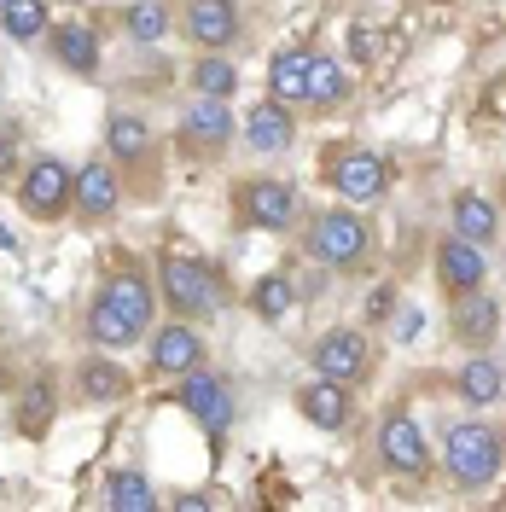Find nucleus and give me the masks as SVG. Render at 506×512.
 Wrapping results in <instances>:
<instances>
[{"label": "nucleus", "instance_id": "nucleus-1", "mask_svg": "<svg viewBox=\"0 0 506 512\" xmlns=\"http://www.w3.org/2000/svg\"><path fill=\"white\" fill-rule=\"evenodd\" d=\"M443 472L460 495H483L489 483L506 472V437L501 425H483V419H460L443 431Z\"/></svg>", "mask_w": 506, "mask_h": 512}, {"label": "nucleus", "instance_id": "nucleus-2", "mask_svg": "<svg viewBox=\"0 0 506 512\" xmlns=\"http://www.w3.org/2000/svg\"><path fill=\"white\" fill-rule=\"evenodd\" d=\"M158 303L175 320H204L227 303L222 274L192 251H163L158 256Z\"/></svg>", "mask_w": 506, "mask_h": 512}, {"label": "nucleus", "instance_id": "nucleus-3", "mask_svg": "<svg viewBox=\"0 0 506 512\" xmlns=\"http://www.w3.org/2000/svg\"><path fill=\"white\" fill-rule=\"evenodd\" d=\"M373 251V227L361 222V210L355 204H332V210H315L309 222H303V256L326 268V274H338V268H361Z\"/></svg>", "mask_w": 506, "mask_h": 512}, {"label": "nucleus", "instance_id": "nucleus-4", "mask_svg": "<svg viewBox=\"0 0 506 512\" xmlns=\"http://www.w3.org/2000/svg\"><path fill=\"white\" fill-rule=\"evenodd\" d=\"M303 216V198L280 175H245L233 181V222L256 227V233H291Z\"/></svg>", "mask_w": 506, "mask_h": 512}, {"label": "nucleus", "instance_id": "nucleus-5", "mask_svg": "<svg viewBox=\"0 0 506 512\" xmlns=\"http://www.w3.org/2000/svg\"><path fill=\"white\" fill-rule=\"evenodd\" d=\"M320 169H326L332 192H338L344 204H355V210L384 204V192H390V181H396L390 158H384V152H373V146H355V140H344V146L320 163Z\"/></svg>", "mask_w": 506, "mask_h": 512}, {"label": "nucleus", "instance_id": "nucleus-6", "mask_svg": "<svg viewBox=\"0 0 506 512\" xmlns=\"http://www.w3.org/2000/svg\"><path fill=\"white\" fill-rule=\"evenodd\" d=\"M70 192H76V169L64 158H30L18 175V210L30 222H64L70 216Z\"/></svg>", "mask_w": 506, "mask_h": 512}, {"label": "nucleus", "instance_id": "nucleus-7", "mask_svg": "<svg viewBox=\"0 0 506 512\" xmlns=\"http://www.w3.org/2000/svg\"><path fill=\"white\" fill-rule=\"evenodd\" d=\"M175 140H181V158L216 163L227 146H233V105H227V99H210V94L187 99V111H181V123H175Z\"/></svg>", "mask_w": 506, "mask_h": 512}, {"label": "nucleus", "instance_id": "nucleus-8", "mask_svg": "<svg viewBox=\"0 0 506 512\" xmlns=\"http://www.w3.org/2000/svg\"><path fill=\"white\" fill-rule=\"evenodd\" d=\"M379 460H384V472H396L408 483L431 478V437H425V425L408 408H390L379 419Z\"/></svg>", "mask_w": 506, "mask_h": 512}, {"label": "nucleus", "instance_id": "nucleus-9", "mask_svg": "<svg viewBox=\"0 0 506 512\" xmlns=\"http://www.w3.org/2000/svg\"><path fill=\"white\" fill-rule=\"evenodd\" d=\"M175 402H181V408L204 425V437H210V443L222 448L227 425H233V414H239L233 384H227L222 373H210V367H192V373H181V384H175Z\"/></svg>", "mask_w": 506, "mask_h": 512}, {"label": "nucleus", "instance_id": "nucleus-10", "mask_svg": "<svg viewBox=\"0 0 506 512\" xmlns=\"http://www.w3.org/2000/svg\"><path fill=\"white\" fill-rule=\"evenodd\" d=\"M70 210H76V222L88 227H105L117 222V210H123V169L105 158H88L76 169V192H70Z\"/></svg>", "mask_w": 506, "mask_h": 512}, {"label": "nucleus", "instance_id": "nucleus-11", "mask_svg": "<svg viewBox=\"0 0 506 512\" xmlns=\"http://www.w3.org/2000/svg\"><path fill=\"white\" fill-rule=\"evenodd\" d=\"M309 367H315L320 379H338L355 390V384L367 379V367H373V350H367V338L355 326H332V332H320L315 344H309Z\"/></svg>", "mask_w": 506, "mask_h": 512}, {"label": "nucleus", "instance_id": "nucleus-12", "mask_svg": "<svg viewBox=\"0 0 506 512\" xmlns=\"http://www.w3.org/2000/svg\"><path fill=\"white\" fill-rule=\"evenodd\" d=\"M99 297H105L134 332H152V315H158V274H146L140 262H117V268L105 274Z\"/></svg>", "mask_w": 506, "mask_h": 512}, {"label": "nucleus", "instance_id": "nucleus-13", "mask_svg": "<svg viewBox=\"0 0 506 512\" xmlns=\"http://www.w3.org/2000/svg\"><path fill=\"white\" fill-rule=\"evenodd\" d=\"M152 373L158 379H181V373H192V367H204V332H198V320H163V326H152Z\"/></svg>", "mask_w": 506, "mask_h": 512}, {"label": "nucleus", "instance_id": "nucleus-14", "mask_svg": "<svg viewBox=\"0 0 506 512\" xmlns=\"http://www.w3.org/2000/svg\"><path fill=\"white\" fill-rule=\"evenodd\" d=\"M245 146L262 152V158H274V152H291L297 146V111L285 105V99H256L251 111H245Z\"/></svg>", "mask_w": 506, "mask_h": 512}, {"label": "nucleus", "instance_id": "nucleus-15", "mask_svg": "<svg viewBox=\"0 0 506 512\" xmlns=\"http://www.w3.org/2000/svg\"><path fill=\"white\" fill-rule=\"evenodd\" d=\"M448 332H454L466 350H489V344L501 338V303L483 286L460 291V297H454V315H448Z\"/></svg>", "mask_w": 506, "mask_h": 512}, {"label": "nucleus", "instance_id": "nucleus-16", "mask_svg": "<svg viewBox=\"0 0 506 512\" xmlns=\"http://www.w3.org/2000/svg\"><path fill=\"white\" fill-rule=\"evenodd\" d=\"M489 280V256H483V245H472V239H460V233H443L437 239V286L448 291V297H460V291H472Z\"/></svg>", "mask_w": 506, "mask_h": 512}, {"label": "nucleus", "instance_id": "nucleus-17", "mask_svg": "<svg viewBox=\"0 0 506 512\" xmlns=\"http://www.w3.org/2000/svg\"><path fill=\"white\" fill-rule=\"evenodd\" d=\"M245 30L239 18V0H187V35L204 53H227Z\"/></svg>", "mask_w": 506, "mask_h": 512}, {"label": "nucleus", "instance_id": "nucleus-18", "mask_svg": "<svg viewBox=\"0 0 506 512\" xmlns=\"http://www.w3.org/2000/svg\"><path fill=\"white\" fill-rule=\"evenodd\" d=\"M297 414L309 419L315 431H349V419H355V402H349V384L338 379H309L297 384Z\"/></svg>", "mask_w": 506, "mask_h": 512}, {"label": "nucleus", "instance_id": "nucleus-19", "mask_svg": "<svg viewBox=\"0 0 506 512\" xmlns=\"http://www.w3.org/2000/svg\"><path fill=\"white\" fill-rule=\"evenodd\" d=\"M128 390H134V373L117 367L111 355H82V361H76V396H82V402L111 408V402H123Z\"/></svg>", "mask_w": 506, "mask_h": 512}, {"label": "nucleus", "instance_id": "nucleus-20", "mask_svg": "<svg viewBox=\"0 0 506 512\" xmlns=\"http://www.w3.org/2000/svg\"><path fill=\"white\" fill-rule=\"evenodd\" d=\"M105 158L117 163V169L152 163V123L140 111H111V123H105Z\"/></svg>", "mask_w": 506, "mask_h": 512}, {"label": "nucleus", "instance_id": "nucleus-21", "mask_svg": "<svg viewBox=\"0 0 506 512\" xmlns=\"http://www.w3.org/2000/svg\"><path fill=\"white\" fill-rule=\"evenodd\" d=\"M47 53L59 59V70L70 76H99V30L94 24H53L47 30Z\"/></svg>", "mask_w": 506, "mask_h": 512}, {"label": "nucleus", "instance_id": "nucleus-22", "mask_svg": "<svg viewBox=\"0 0 506 512\" xmlns=\"http://www.w3.org/2000/svg\"><path fill=\"white\" fill-rule=\"evenodd\" d=\"M448 222H454L460 239H472V245H495L501 239V210L483 192H454L448 198Z\"/></svg>", "mask_w": 506, "mask_h": 512}, {"label": "nucleus", "instance_id": "nucleus-23", "mask_svg": "<svg viewBox=\"0 0 506 512\" xmlns=\"http://www.w3.org/2000/svg\"><path fill=\"white\" fill-rule=\"evenodd\" d=\"M344 99H349V70H344L338 59H332V53H309V82H303V105L326 117V111H338Z\"/></svg>", "mask_w": 506, "mask_h": 512}, {"label": "nucleus", "instance_id": "nucleus-24", "mask_svg": "<svg viewBox=\"0 0 506 512\" xmlns=\"http://www.w3.org/2000/svg\"><path fill=\"white\" fill-rule=\"evenodd\" d=\"M454 390H460V402H466V408H495V402L506 396L501 361H495V355H472V361L454 373Z\"/></svg>", "mask_w": 506, "mask_h": 512}, {"label": "nucleus", "instance_id": "nucleus-25", "mask_svg": "<svg viewBox=\"0 0 506 512\" xmlns=\"http://www.w3.org/2000/svg\"><path fill=\"white\" fill-rule=\"evenodd\" d=\"M18 431H24V437H47V425H53V419H59V384H53V373H35L30 384H24V396H18Z\"/></svg>", "mask_w": 506, "mask_h": 512}, {"label": "nucleus", "instance_id": "nucleus-26", "mask_svg": "<svg viewBox=\"0 0 506 512\" xmlns=\"http://www.w3.org/2000/svg\"><path fill=\"white\" fill-rule=\"evenodd\" d=\"M99 501H105L111 512H146V507H158V489H152V478H146V472L117 466V472H105Z\"/></svg>", "mask_w": 506, "mask_h": 512}, {"label": "nucleus", "instance_id": "nucleus-27", "mask_svg": "<svg viewBox=\"0 0 506 512\" xmlns=\"http://www.w3.org/2000/svg\"><path fill=\"white\" fill-rule=\"evenodd\" d=\"M303 82H309V47H285L268 59V94L285 105H303Z\"/></svg>", "mask_w": 506, "mask_h": 512}, {"label": "nucleus", "instance_id": "nucleus-28", "mask_svg": "<svg viewBox=\"0 0 506 512\" xmlns=\"http://www.w3.org/2000/svg\"><path fill=\"white\" fill-rule=\"evenodd\" d=\"M291 309H297V280H291V274H262V280L251 286V315L256 320L280 326Z\"/></svg>", "mask_w": 506, "mask_h": 512}, {"label": "nucleus", "instance_id": "nucleus-29", "mask_svg": "<svg viewBox=\"0 0 506 512\" xmlns=\"http://www.w3.org/2000/svg\"><path fill=\"white\" fill-rule=\"evenodd\" d=\"M88 338H94V350H128V344H140V332H134V326L105 303V297L88 303Z\"/></svg>", "mask_w": 506, "mask_h": 512}, {"label": "nucleus", "instance_id": "nucleus-30", "mask_svg": "<svg viewBox=\"0 0 506 512\" xmlns=\"http://www.w3.org/2000/svg\"><path fill=\"white\" fill-rule=\"evenodd\" d=\"M192 88L210 99H233L239 94V64L227 59V53H204V59L192 64Z\"/></svg>", "mask_w": 506, "mask_h": 512}, {"label": "nucleus", "instance_id": "nucleus-31", "mask_svg": "<svg viewBox=\"0 0 506 512\" xmlns=\"http://www.w3.org/2000/svg\"><path fill=\"white\" fill-rule=\"evenodd\" d=\"M123 30L134 41H163L169 35V6L163 0H134V6H123Z\"/></svg>", "mask_w": 506, "mask_h": 512}, {"label": "nucleus", "instance_id": "nucleus-32", "mask_svg": "<svg viewBox=\"0 0 506 512\" xmlns=\"http://www.w3.org/2000/svg\"><path fill=\"white\" fill-rule=\"evenodd\" d=\"M0 30L12 35V41H35V35L47 30V0H6Z\"/></svg>", "mask_w": 506, "mask_h": 512}, {"label": "nucleus", "instance_id": "nucleus-33", "mask_svg": "<svg viewBox=\"0 0 506 512\" xmlns=\"http://www.w3.org/2000/svg\"><path fill=\"white\" fill-rule=\"evenodd\" d=\"M349 41H355V59H361V64H373V59H379V30L355 24V35H349Z\"/></svg>", "mask_w": 506, "mask_h": 512}, {"label": "nucleus", "instance_id": "nucleus-34", "mask_svg": "<svg viewBox=\"0 0 506 512\" xmlns=\"http://www.w3.org/2000/svg\"><path fill=\"white\" fill-rule=\"evenodd\" d=\"M419 332H425V315H419V309H396V338H402V344H413Z\"/></svg>", "mask_w": 506, "mask_h": 512}, {"label": "nucleus", "instance_id": "nucleus-35", "mask_svg": "<svg viewBox=\"0 0 506 512\" xmlns=\"http://www.w3.org/2000/svg\"><path fill=\"white\" fill-rule=\"evenodd\" d=\"M12 169H18V134L0 128V175H12Z\"/></svg>", "mask_w": 506, "mask_h": 512}, {"label": "nucleus", "instance_id": "nucleus-36", "mask_svg": "<svg viewBox=\"0 0 506 512\" xmlns=\"http://www.w3.org/2000/svg\"><path fill=\"white\" fill-rule=\"evenodd\" d=\"M390 309H396V291H390V286H379L373 297H367V320H384Z\"/></svg>", "mask_w": 506, "mask_h": 512}, {"label": "nucleus", "instance_id": "nucleus-37", "mask_svg": "<svg viewBox=\"0 0 506 512\" xmlns=\"http://www.w3.org/2000/svg\"><path fill=\"white\" fill-rule=\"evenodd\" d=\"M0 251H18V239H12V227L0 222Z\"/></svg>", "mask_w": 506, "mask_h": 512}, {"label": "nucleus", "instance_id": "nucleus-38", "mask_svg": "<svg viewBox=\"0 0 506 512\" xmlns=\"http://www.w3.org/2000/svg\"><path fill=\"white\" fill-rule=\"evenodd\" d=\"M0 12H6V0H0Z\"/></svg>", "mask_w": 506, "mask_h": 512}, {"label": "nucleus", "instance_id": "nucleus-39", "mask_svg": "<svg viewBox=\"0 0 506 512\" xmlns=\"http://www.w3.org/2000/svg\"><path fill=\"white\" fill-rule=\"evenodd\" d=\"M501 507H506V495H501Z\"/></svg>", "mask_w": 506, "mask_h": 512}]
</instances>
